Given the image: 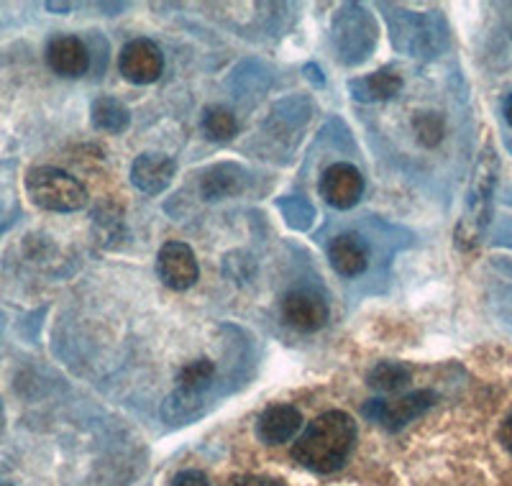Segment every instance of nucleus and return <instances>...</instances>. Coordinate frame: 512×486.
<instances>
[{
  "label": "nucleus",
  "instance_id": "obj_1",
  "mask_svg": "<svg viewBox=\"0 0 512 486\" xmlns=\"http://www.w3.org/2000/svg\"><path fill=\"white\" fill-rule=\"evenodd\" d=\"M356 443V423L341 410L323 412L292 443V458L315 474H333L349 461Z\"/></svg>",
  "mask_w": 512,
  "mask_h": 486
},
{
  "label": "nucleus",
  "instance_id": "obj_2",
  "mask_svg": "<svg viewBox=\"0 0 512 486\" xmlns=\"http://www.w3.org/2000/svg\"><path fill=\"white\" fill-rule=\"evenodd\" d=\"M31 203L52 213H75L88 205V190L77 177L57 167H34L26 174Z\"/></svg>",
  "mask_w": 512,
  "mask_h": 486
},
{
  "label": "nucleus",
  "instance_id": "obj_3",
  "mask_svg": "<svg viewBox=\"0 0 512 486\" xmlns=\"http://www.w3.org/2000/svg\"><path fill=\"white\" fill-rule=\"evenodd\" d=\"M433 405H436V394L431 389H418V392L402 394L397 400H369L364 405V415L382 428L400 430L413 423L415 417L431 410Z\"/></svg>",
  "mask_w": 512,
  "mask_h": 486
},
{
  "label": "nucleus",
  "instance_id": "obj_4",
  "mask_svg": "<svg viewBox=\"0 0 512 486\" xmlns=\"http://www.w3.org/2000/svg\"><path fill=\"white\" fill-rule=\"evenodd\" d=\"M157 274L164 287L177 292L190 290L198 282L200 267L195 259V251L182 241H169L159 249L157 256Z\"/></svg>",
  "mask_w": 512,
  "mask_h": 486
},
{
  "label": "nucleus",
  "instance_id": "obj_5",
  "mask_svg": "<svg viewBox=\"0 0 512 486\" xmlns=\"http://www.w3.org/2000/svg\"><path fill=\"white\" fill-rule=\"evenodd\" d=\"M118 70L134 85H152L164 70L162 49L149 39L128 41L121 49V57H118Z\"/></svg>",
  "mask_w": 512,
  "mask_h": 486
},
{
  "label": "nucleus",
  "instance_id": "obj_6",
  "mask_svg": "<svg viewBox=\"0 0 512 486\" xmlns=\"http://www.w3.org/2000/svg\"><path fill=\"white\" fill-rule=\"evenodd\" d=\"M492 174H495V159H492V151L482 154V162H479L477 174H474V190L469 195V210H466L464 220L459 226V243H474L477 236L482 233V226L487 223V210L482 208L489 205V195H492Z\"/></svg>",
  "mask_w": 512,
  "mask_h": 486
},
{
  "label": "nucleus",
  "instance_id": "obj_7",
  "mask_svg": "<svg viewBox=\"0 0 512 486\" xmlns=\"http://www.w3.org/2000/svg\"><path fill=\"white\" fill-rule=\"evenodd\" d=\"M361 192H364V177L354 164L338 162L320 177V195L336 210L354 208L361 200Z\"/></svg>",
  "mask_w": 512,
  "mask_h": 486
},
{
  "label": "nucleus",
  "instance_id": "obj_8",
  "mask_svg": "<svg viewBox=\"0 0 512 486\" xmlns=\"http://www.w3.org/2000/svg\"><path fill=\"white\" fill-rule=\"evenodd\" d=\"M282 318L300 333H315L328 323V302L313 290H292L282 300Z\"/></svg>",
  "mask_w": 512,
  "mask_h": 486
},
{
  "label": "nucleus",
  "instance_id": "obj_9",
  "mask_svg": "<svg viewBox=\"0 0 512 486\" xmlns=\"http://www.w3.org/2000/svg\"><path fill=\"white\" fill-rule=\"evenodd\" d=\"M47 64L59 77H82L90 70V52L77 36L59 34L47 44Z\"/></svg>",
  "mask_w": 512,
  "mask_h": 486
},
{
  "label": "nucleus",
  "instance_id": "obj_10",
  "mask_svg": "<svg viewBox=\"0 0 512 486\" xmlns=\"http://www.w3.org/2000/svg\"><path fill=\"white\" fill-rule=\"evenodd\" d=\"M303 428V415L292 405H272L259 415L256 420V435L267 443V446H282L290 443Z\"/></svg>",
  "mask_w": 512,
  "mask_h": 486
},
{
  "label": "nucleus",
  "instance_id": "obj_11",
  "mask_svg": "<svg viewBox=\"0 0 512 486\" xmlns=\"http://www.w3.org/2000/svg\"><path fill=\"white\" fill-rule=\"evenodd\" d=\"M177 164L167 154H141L131 164V182L146 195H159L175 180Z\"/></svg>",
  "mask_w": 512,
  "mask_h": 486
},
{
  "label": "nucleus",
  "instance_id": "obj_12",
  "mask_svg": "<svg viewBox=\"0 0 512 486\" xmlns=\"http://www.w3.org/2000/svg\"><path fill=\"white\" fill-rule=\"evenodd\" d=\"M328 256H331L333 269L341 277H359L369 267L367 243H364L361 236H356V233H341V236L333 238Z\"/></svg>",
  "mask_w": 512,
  "mask_h": 486
},
{
  "label": "nucleus",
  "instance_id": "obj_13",
  "mask_svg": "<svg viewBox=\"0 0 512 486\" xmlns=\"http://www.w3.org/2000/svg\"><path fill=\"white\" fill-rule=\"evenodd\" d=\"M349 90L356 100H361V103H379V100H390L402 90V75L395 70H379V72H374V75L351 80Z\"/></svg>",
  "mask_w": 512,
  "mask_h": 486
},
{
  "label": "nucleus",
  "instance_id": "obj_14",
  "mask_svg": "<svg viewBox=\"0 0 512 486\" xmlns=\"http://www.w3.org/2000/svg\"><path fill=\"white\" fill-rule=\"evenodd\" d=\"M413 379V369L402 361H379L372 371L367 374V384L374 392L392 394L405 389Z\"/></svg>",
  "mask_w": 512,
  "mask_h": 486
},
{
  "label": "nucleus",
  "instance_id": "obj_15",
  "mask_svg": "<svg viewBox=\"0 0 512 486\" xmlns=\"http://www.w3.org/2000/svg\"><path fill=\"white\" fill-rule=\"evenodd\" d=\"M203 412H205L203 394H190V392H182V389H177L175 394H169L167 402H164L162 407V417L167 425L192 423V420H198Z\"/></svg>",
  "mask_w": 512,
  "mask_h": 486
},
{
  "label": "nucleus",
  "instance_id": "obj_16",
  "mask_svg": "<svg viewBox=\"0 0 512 486\" xmlns=\"http://www.w3.org/2000/svg\"><path fill=\"white\" fill-rule=\"evenodd\" d=\"M93 126L105 131V134H123L131 123V113H128L126 105L116 98H98L93 103Z\"/></svg>",
  "mask_w": 512,
  "mask_h": 486
},
{
  "label": "nucleus",
  "instance_id": "obj_17",
  "mask_svg": "<svg viewBox=\"0 0 512 486\" xmlns=\"http://www.w3.org/2000/svg\"><path fill=\"white\" fill-rule=\"evenodd\" d=\"M241 174L239 167H228V164H221V167H213L200 182V190H203L205 200H223V197H231L233 192L241 190Z\"/></svg>",
  "mask_w": 512,
  "mask_h": 486
},
{
  "label": "nucleus",
  "instance_id": "obj_18",
  "mask_svg": "<svg viewBox=\"0 0 512 486\" xmlns=\"http://www.w3.org/2000/svg\"><path fill=\"white\" fill-rule=\"evenodd\" d=\"M216 377V364L210 359H195L177 374V389L190 394H203Z\"/></svg>",
  "mask_w": 512,
  "mask_h": 486
},
{
  "label": "nucleus",
  "instance_id": "obj_19",
  "mask_svg": "<svg viewBox=\"0 0 512 486\" xmlns=\"http://www.w3.org/2000/svg\"><path fill=\"white\" fill-rule=\"evenodd\" d=\"M203 131L213 141H231L233 136L239 134V121H236V116L228 108L213 105V108L205 110Z\"/></svg>",
  "mask_w": 512,
  "mask_h": 486
},
{
  "label": "nucleus",
  "instance_id": "obj_20",
  "mask_svg": "<svg viewBox=\"0 0 512 486\" xmlns=\"http://www.w3.org/2000/svg\"><path fill=\"white\" fill-rule=\"evenodd\" d=\"M418 141L425 146H436L443 139V118L438 113H418L413 121Z\"/></svg>",
  "mask_w": 512,
  "mask_h": 486
},
{
  "label": "nucleus",
  "instance_id": "obj_21",
  "mask_svg": "<svg viewBox=\"0 0 512 486\" xmlns=\"http://www.w3.org/2000/svg\"><path fill=\"white\" fill-rule=\"evenodd\" d=\"M169 486H210L208 476L198 469H185V471H177L169 481Z\"/></svg>",
  "mask_w": 512,
  "mask_h": 486
},
{
  "label": "nucleus",
  "instance_id": "obj_22",
  "mask_svg": "<svg viewBox=\"0 0 512 486\" xmlns=\"http://www.w3.org/2000/svg\"><path fill=\"white\" fill-rule=\"evenodd\" d=\"M228 486H285V484L267 479V476H239V479H233Z\"/></svg>",
  "mask_w": 512,
  "mask_h": 486
},
{
  "label": "nucleus",
  "instance_id": "obj_23",
  "mask_svg": "<svg viewBox=\"0 0 512 486\" xmlns=\"http://www.w3.org/2000/svg\"><path fill=\"white\" fill-rule=\"evenodd\" d=\"M500 443L505 446L507 453H512V415L507 417L505 423H502L500 428Z\"/></svg>",
  "mask_w": 512,
  "mask_h": 486
},
{
  "label": "nucleus",
  "instance_id": "obj_24",
  "mask_svg": "<svg viewBox=\"0 0 512 486\" xmlns=\"http://www.w3.org/2000/svg\"><path fill=\"white\" fill-rule=\"evenodd\" d=\"M49 11H70V3H47Z\"/></svg>",
  "mask_w": 512,
  "mask_h": 486
},
{
  "label": "nucleus",
  "instance_id": "obj_25",
  "mask_svg": "<svg viewBox=\"0 0 512 486\" xmlns=\"http://www.w3.org/2000/svg\"><path fill=\"white\" fill-rule=\"evenodd\" d=\"M505 116H507V121L512 123V95L507 98V103H505Z\"/></svg>",
  "mask_w": 512,
  "mask_h": 486
},
{
  "label": "nucleus",
  "instance_id": "obj_26",
  "mask_svg": "<svg viewBox=\"0 0 512 486\" xmlns=\"http://www.w3.org/2000/svg\"><path fill=\"white\" fill-rule=\"evenodd\" d=\"M0 486H13V484H3V481H0Z\"/></svg>",
  "mask_w": 512,
  "mask_h": 486
}]
</instances>
